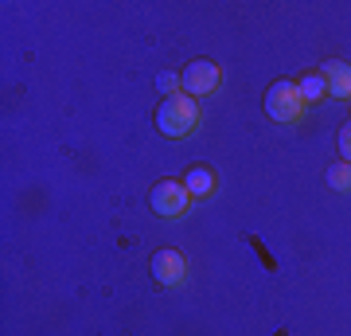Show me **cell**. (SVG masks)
<instances>
[{"label":"cell","mask_w":351,"mask_h":336,"mask_svg":"<svg viewBox=\"0 0 351 336\" xmlns=\"http://www.w3.org/2000/svg\"><path fill=\"white\" fill-rule=\"evenodd\" d=\"M336 149H339V161H348V164H351V122L339 125V133H336Z\"/></svg>","instance_id":"cell-11"},{"label":"cell","mask_w":351,"mask_h":336,"mask_svg":"<svg viewBox=\"0 0 351 336\" xmlns=\"http://www.w3.org/2000/svg\"><path fill=\"white\" fill-rule=\"evenodd\" d=\"M320 75H324L328 94H332V98H351V63L328 59L324 67H320Z\"/></svg>","instance_id":"cell-6"},{"label":"cell","mask_w":351,"mask_h":336,"mask_svg":"<svg viewBox=\"0 0 351 336\" xmlns=\"http://www.w3.org/2000/svg\"><path fill=\"white\" fill-rule=\"evenodd\" d=\"M297 90H301L304 102H320L328 94V82H324V75H320V71H313V75H304L301 82H297Z\"/></svg>","instance_id":"cell-8"},{"label":"cell","mask_w":351,"mask_h":336,"mask_svg":"<svg viewBox=\"0 0 351 336\" xmlns=\"http://www.w3.org/2000/svg\"><path fill=\"white\" fill-rule=\"evenodd\" d=\"M328 184L336 188V192H351V164L348 161L328 164Z\"/></svg>","instance_id":"cell-9"},{"label":"cell","mask_w":351,"mask_h":336,"mask_svg":"<svg viewBox=\"0 0 351 336\" xmlns=\"http://www.w3.org/2000/svg\"><path fill=\"white\" fill-rule=\"evenodd\" d=\"M184 188H188V196L203 199L215 192V172L207 168V164H191L188 172H184Z\"/></svg>","instance_id":"cell-7"},{"label":"cell","mask_w":351,"mask_h":336,"mask_svg":"<svg viewBox=\"0 0 351 336\" xmlns=\"http://www.w3.org/2000/svg\"><path fill=\"white\" fill-rule=\"evenodd\" d=\"M348 102H351V98H348Z\"/></svg>","instance_id":"cell-12"},{"label":"cell","mask_w":351,"mask_h":336,"mask_svg":"<svg viewBox=\"0 0 351 336\" xmlns=\"http://www.w3.org/2000/svg\"><path fill=\"white\" fill-rule=\"evenodd\" d=\"M304 110V98L301 90H297V82H289V78H277L274 87L265 90V113L274 117V122H297Z\"/></svg>","instance_id":"cell-2"},{"label":"cell","mask_w":351,"mask_h":336,"mask_svg":"<svg viewBox=\"0 0 351 336\" xmlns=\"http://www.w3.org/2000/svg\"><path fill=\"white\" fill-rule=\"evenodd\" d=\"M199 102L188 98V94H172V98L160 102V110H156V129H160L164 137H188L191 129L199 125Z\"/></svg>","instance_id":"cell-1"},{"label":"cell","mask_w":351,"mask_h":336,"mask_svg":"<svg viewBox=\"0 0 351 336\" xmlns=\"http://www.w3.org/2000/svg\"><path fill=\"white\" fill-rule=\"evenodd\" d=\"M156 90H160L164 98L180 94V75H176V71H160V75H156Z\"/></svg>","instance_id":"cell-10"},{"label":"cell","mask_w":351,"mask_h":336,"mask_svg":"<svg viewBox=\"0 0 351 336\" xmlns=\"http://www.w3.org/2000/svg\"><path fill=\"white\" fill-rule=\"evenodd\" d=\"M188 188L180 184V180H160V184H152L149 192V208L160 219H180V215L188 212Z\"/></svg>","instance_id":"cell-3"},{"label":"cell","mask_w":351,"mask_h":336,"mask_svg":"<svg viewBox=\"0 0 351 336\" xmlns=\"http://www.w3.org/2000/svg\"><path fill=\"white\" fill-rule=\"evenodd\" d=\"M180 90L188 98H203V94H215L219 90V67L211 59H191L184 71H180Z\"/></svg>","instance_id":"cell-4"},{"label":"cell","mask_w":351,"mask_h":336,"mask_svg":"<svg viewBox=\"0 0 351 336\" xmlns=\"http://www.w3.org/2000/svg\"><path fill=\"white\" fill-rule=\"evenodd\" d=\"M149 270H152V282H156V286H180V282H184V274H188V262H184V254H180V250L164 247V250H156V254H152Z\"/></svg>","instance_id":"cell-5"}]
</instances>
